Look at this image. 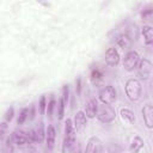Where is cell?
<instances>
[{
    "label": "cell",
    "instance_id": "cell-11",
    "mask_svg": "<svg viewBox=\"0 0 153 153\" xmlns=\"http://www.w3.org/2000/svg\"><path fill=\"white\" fill-rule=\"evenodd\" d=\"M141 114H142V118H143L146 127L148 129H152L153 128V108H152V104L151 103L145 104L141 109Z\"/></svg>",
    "mask_w": 153,
    "mask_h": 153
},
{
    "label": "cell",
    "instance_id": "cell-8",
    "mask_svg": "<svg viewBox=\"0 0 153 153\" xmlns=\"http://www.w3.org/2000/svg\"><path fill=\"white\" fill-rule=\"evenodd\" d=\"M85 153H104V146L99 137L91 136L86 143Z\"/></svg>",
    "mask_w": 153,
    "mask_h": 153
},
{
    "label": "cell",
    "instance_id": "cell-18",
    "mask_svg": "<svg viewBox=\"0 0 153 153\" xmlns=\"http://www.w3.org/2000/svg\"><path fill=\"white\" fill-rule=\"evenodd\" d=\"M120 115H121L122 120H123L124 122H127V123L133 124V123L135 122V115H134V112H133L130 109H128V108H122V109L120 110Z\"/></svg>",
    "mask_w": 153,
    "mask_h": 153
},
{
    "label": "cell",
    "instance_id": "cell-24",
    "mask_svg": "<svg viewBox=\"0 0 153 153\" xmlns=\"http://www.w3.org/2000/svg\"><path fill=\"white\" fill-rule=\"evenodd\" d=\"M38 108H39V114L43 115L47 110V99H45V96H41L39 98V103H38Z\"/></svg>",
    "mask_w": 153,
    "mask_h": 153
},
{
    "label": "cell",
    "instance_id": "cell-30",
    "mask_svg": "<svg viewBox=\"0 0 153 153\" xmlns=\"http://www.w3.org/2000/svg\"><path fill=\"white\" fill-rule=\"evenodd\" d=\"M75 91H76L78 94H80V91H81V80H80V78H78L76 81H75Z\"/></svg>",
    "mask_w": 153,
    "mask_h": 153
},
{
    "label": "cell",
    "instance_id": "cell-2",
    "mask_svg": "<svg viewBox=\"0 0 153 153\" xmlns=\"http://www.w3.org/2000/svg\"><path fill=\"white\" fill-rule=\"evenodd\" d=\"M96 117L102 123H111L116 118V111L111 105L100 104V105H98Z\"/></svg>",
    "mask_w": 153,
    "mask_h": 153
},
{
    "label": "cell",
    "instance_id": "cell-5",
    "mask_svg": "<svg viewBox=\"0 0 153 153\" xmlns=\"http://www.w3.org/2000/svg\"><path fill=\"white\" fill-rule=\"evenodd\" d=\"M75 142V128L73 126V121L67 118L65 122V136H63V145L66 148H71Z\"/></svg>",
    "mask_w": 153,
    "mask_h": 153
},
{
    "label": "cell",
    "instance_id": "cell-20",
    "mask_svg": "<svg viewBox=\"0 0 153 153\" xmlns=\"http://www.w3.org/2000/svg\"><path fill=\"white\" fill-rule=\"evenodd\" d=\"M29 114H30V109L29 108L22 109L19 115H18V118H17V124H23L29 118Z\"/></svg>",
    "mask_w": 153,
    "mask_h": 153
},
{
    "label": "cell",
    "instance_id": "cell-19",
    "mask_svg": "<svg viewBox=\"0 0 153 153\" xmlns=\"http://www.w3.org/2000/svg\"><path fill=\"white\" fill-rule=\"evenodd\" d=\"M103 72L99 69V68H93L92 71H91V81L93 82V84H98L102 79H103Z\"/></svg>",
    "mask_w": 153,
    "mask_h": 153
},
{
    "label": "cell",
    "instance_id": "cell-6",
    "mask_svg": "<svg viewBox=\"0 0 153 153\" xmlns=\"http://www.w3.org/2000/svg\"><path fill=\"white\" fill-rule=\"evenodd\" d=\"M137 74L142 80H148L152 76V62L148 59H140L137 65Z\"/></svg>",
    "mask_w": 153,
    "mask_h": 153
},
{
    "label": "cell",
    "instance_id": "cell-23",
    "mask_svg": "<svg viewBox=\"0 0 153 153\" xmlns=\"http://www.w3.org/2000/svg\"><path fill=\"white\" fill-rule=\"evenodd\" d=\"M7 130H8L7 122H0V141L7 137Z\"/></svg>",
    "mask_w": 153,
    "mask_h": 153
},
{
    "label": "cell",
    "instance_id": "cell-10",
    "mask_svg": "<svg viewBox=\"0 0 153 153\" xmlns=\"http://www.w3.org/2000/svg\"><path fill=\"white\" fill-rule=\"evenodd\" d=\"M12 140H13V143L16 146H19V147H23L27 143H30V139H29V135H27V131H24L22 129H17L12 133L11 135Z\"/></svg>",
    "mask_w": 153,
    "mask_h": 153
},
{
    "label": "cell",
    "instance_id": "cell-3",
    "mask_svg": "<svg viewBox=\"0 0 153 153\" xmlns=\"http://www.w3.org/2000/svg\"><path fill=\"white\" fill-rule=\"evenodd\" d=\"M98 98L102 102V104H108L111 105L112 103L116 102L117 99V91L112 85H106L104 86L99 93H98Z\"/></svg>",
    "mask_w": 153,
    "mask_h": 153
},
{
    "label": "cell",
    "instance_id": "cell-13",
    "mask_svg": "<svg viewBox=\"0 0 153 153\" xmlns=\"http://www.w3.org/2000/svg\"><path fill=\"white\" fill-rule=\"evenodd\" d=\"M97 109H98V103H97V99L94 98H91L86 102L85 104V115L87 118H94L96 117V114H97Z\"/></svg>",
    "mask_w": 153,
    "mask_h": 153
},
{
    "label": "cell",
    "instance_id": "cell-22",
    "mask_svg": "<svg viewBox=\"0 0 153 153\" xmlns=\"http://www.w3.org/2000/svg\"><path fill=\"white\" fill-rule=\"evenodd\" d=\"M14 151V143H13V140L11 136H7L6 137V142H5V152L6 153H13Z\"/></svg>",
    "mask_w": 153,
    "mask_h": 153
},
{
    "label": "cell",
    "instance_id": "cell-14",
    "mask_svg": "<svg viewBox=\"0 0 153 153\" xmlns=\"http://www.w3.org/2000/svg\"><path fill=\"white\" fill-rule=\"evenodd\" d=\"M55 140H56V130H55V127L50 124L45 129V141H47V146L49 149H51L54 147Z\"/></svg>",
    "mask_w": 153,
    "mask_h": 153
},
{
    "label": "cell",
    "instance_id": "cell-27",
    "mask_svg": "<svg viewBox=\"0 0 153 153\" xmlns=\"http://www.w3.org/2000/svg\"><path fill=\"white\" fill-rule=\"evenodd\" d=\"M13 116H14V108H8L7 110H6V112H5V122H11L12 121V118H13Z\"/></svg>",
    "mask_w": 153,
    "mask_h": 153
},
{
    "label": "cell",
    "instance_id": "cell-31",
    "mask_svg": "<svg viewBox=\"0 0 153 153\" xmlns=\"http://www.w3.org/2000/svg\"><path fill=\"white\" fill-rule=\"evenodd\" d=\"M29 115H30V120H32L33 116H35V109H33V108L30 109V114H29Z\"/></svg>",
    "mask_w": 153,
    "mask_h": 153
},
{
    "label": "cell",
    "instance_id": "cell-25",
    "mask_svg": "<svg viewBox=\"0 0 153 153\" xmlns=\"http://www.w3.org/2000/svg\"><path fill=\"white\" fill-rule=\"evenodd\" d=\"M55 104H56L55 98H54V97H51V98H50V100H49V103L47 104V114H48V116H49V117H51V116H53V111H54V109H55Z\"/></svg>",
    "mask_w": 153,
    "mask_h": 153
},
{
    "label": "cell",
    "instance_id": "cell-12",
    "mask_svg": "<svg viewBox=\"0 0 153 153\" xmlns=\"http://www.w3.org/2000/svg\"><path fill=\"white\" fill-rule=\"evenodd\" d=\"M86 124H87V117L85 115L84 111H78L74 116V120H73V126L75 128V130H84L86 128Z\"/></svg>",
    "mask_w": 153,
    "mask_h": 153
},
{
    "label": "cell",
    "instance_id": "cell-21",
    "mask_svg": "<svg viewBox=\"0 0 153 153\" xmlns=\"http://www.w3.org/2000/svg\"><path fill=\"white\" fill-rule=\"evenodd\" d=\"M65 106H66V102L62 99V97H60L59 103H57V115H59V120L63 118L65 115Z\"/></svg>",
    "mask_w": 153,
    "mask_h": 153
},
{
    "label": "cell",
    "instance_id": "cell-7",
    "mask_svg": "<svg viewBox=\"0 0 153 153\" xmlns=\"http://www.w3.org/2000/svg\"><path fill=\"white\" fill-rule=\"evenodd\" d=\"M30 142H42L45 139V130H44V124L43 122H39L33 129L27 131Z\"/></svg>",
    "mask_w": 153,
    "mask_h": 153
},
{
    "label": "cell",
    "instance_id": "cell-1",
    "mask_svg": "<svg viewBox=\"0 0 153 153\" xmlns=\"http://www.w3.org/2000/svg\"><path fill=\"white\" fill-rule=\"evenodd\" d=\"M124 91H126V96L130 102H137L141 99L142 96V86L140 80L130 78L126 81L124 84Z\"/></svg>",
    "mask_w": 153,
    "mask_h": 153
},
{
    "label": "cell",
    "instance_id": "cell-28",
    "mask_svg": "<svg viewBox=\"0 0 153 153\" xmlns=\"http://www.w3.org/2000/svg\"><path fill=\"white\" fill-rule=\"evenodd\" d=\"M62 99L66 102V104H67V102H68V98H69V86L68 85H63V87H62Z\"/></svg>",
    "mask_w": 153,
    "mask_h": 153
},
{
    "label": "cell",
    "instance_id": "cell-4",
    "mask_svg": "<svg viewBox=\"0 0 153 153\" xmlns=\"http://www.w3.org/2000/svg\"><path fill=\"white\" fill-rule=\"evenodd\" d=\"M140 61V55L136 50H129L126 53L124 57H123V67L127 72H133Z\"/></svg>",
    "mask_w": 153,
    "mask_h": 153
},
{
    "label": "cell",
    "instance_id": "cell-17",
    "mask_svg": "<svg viewBox=\"0 0 153 153\" xmlns=\"http://www.w3.org/2000/svg\"><path fill=\"white\" fill-rule=\"evenodd\" d=\"M143 147V140H142V137H140V136H134L133 139H131V142H130V145H129V151H130V153H137L141 148Z\"/></svg>",
    "mask_w": 153,
    "mask_h": 153
},
{
    "label": "cell",
    "instance_id": "cell-16",
    "mask_svg": "<svg viewBox=\"0 0 153 153\" xmlns=\"http://www.w3.org/2000/svg\"><path fill=\"white\" fill-rule=\"evenodd\" d=\"M131 37L128 35V33H122L121 36H118V38L116 39V44L122 48V49H126V48H129L131 45Z\"/></svg>",
    "mask_w": 153,
    "mask_h": 153
},
{
    "label": "cell",
    "instance_id": "cell-9",
    "mask_svg": "<svg viewBox=\"0 0 153 153\" xmlns=\"http://www.w3.org/2000/svg\"><path fill=\"white\" fill-rule=\"evenodd\" d=\"M104 60H105V63L110 67H116L118 63H120V60H121V56H120V53L117 51L116 48L111 47L109 48L106 51H105V55H104Z\"/></svg>",
    "mask_w": 153,
    "mask_h": 153
},
{
    "label": "cell",
    "instance_id": "cell-26",
    "mask_svg": "<svg viewBox=\"0 0 153 153\" xmlns=\"http://www.w3.org/2000/svg\"><path fill=\"white\" fill-rule=\"evenodd\" d=\"M152 16H153V10H152L151 7L145 8V10L141 12V17H142L143 19H146V20H151V19H152Z\"/></svg>",
    "mask_w": 153,
    "mask_h": 153
},
{
    "label": "cell",
    "instance_id": "cell-15",
    "mask_svg": "<svg viewBox=\"0 0 153 153\" xmlns=\"http://www.w3.org/2000/svg\"><path fill=\"white\" fill-rule=\"evenodd\" d=\"M141 36L143 37V43L146 45H152V43H153V29L151 25H143L141 27Z\"/></svg>",
    "mask_w": 153,
    "mask_h": 153
},
{
    "label": "cell",
    "instance_id": "cell-29",
    "mask_svg": "<svg viewBox=\"0 0 153 153\" xmlns=\"http://www.w3.org/2000/svg\"><path fill=\"white\" fill-rule=\"evenodd\" d=\"M69 149V153H81V149H80V145L78 142H74V145L68 148Z\"/></svg>",
    "mask_w": 153,
    "mask_h": 153
}]
</instances>
